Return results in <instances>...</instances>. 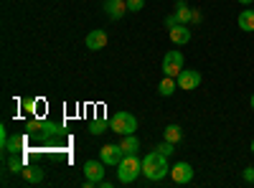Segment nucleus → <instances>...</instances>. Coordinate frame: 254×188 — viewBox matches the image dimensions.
Masks as SVG:
<instances>
[{"instance_id":"obj_21","label":"nucleus","mask_w":254,"mask_h":188,"mask_svg":"<svg viewBox=\"0 0 254 188\" xmlns=\"http://www.w3.org/2000/svg\"><path fill=\"white\" fill-rule=\"evenodd\" d=\"M158 150H160L163 155H168V158H171V155L176 153V142H168V140H163V142L158 145Z\"/></svg>"},{"instance_id":"obj_17","label":"nucleus","mask_w":254,"mask_h":188,"mask_svg":"<svg viewBox=\"0 0 254 188\" xmlns=\"http://www.w3.org/2000/svg\"><path fill=\"white\" fill-rule=\"evenodd\" d=\"M163 140H168V142H181L183 140V130L178 127V125H168V127L163 130Z\"/></svg>"},{"instance_id":"obj_19","label":"nucleus","mask_w":254,"mask_h":188,"mask_svg":"<svg viewBox=\"0 0 254 188\" xmlns=\"http://www.w3.org/2000/svg\"><path fill=\"white\" fill-rule=\"evenodd\" d=\"M23 168H26V163L20 160V158H18L15 153H10V158H8V171H10V173H18V176H20V173H23Z\"/></svg>"},{"instance_id":"obj_10","label":"nucleus","mask_w":254,"mask_h":188,"mask_svg":"<svg viewBox=\"0 0 254 188\" xmlns=\"http://www.w3.org/2000/svg\"><path fill=\"white\" fill-rule=\"evenodd\" d=\"M84 176L92 178V181H104V163L102 160H87L84 163Z\"/></svg>"},{"instance_id":"obj_18","label":"nucleus","mask_w":254,"mask_h":188,"mask_svg":"<svg viewBox=\"0 0 254 188\" xmlns=\"http://www.w3.org/2000/svg\"><path fill=\"white\" fill-rule=\"evenodd\" d=\"M20 176L26 178V183H41V181H44V171H41V168H33V165H26Z\"/></svg>"},{"instance_id":"obj_24","label":"nucleus","mask_w":254,"mask_h":188,"mask_svg":"<svg viewBox=\"0 0 254 188\" xmlns=\"http://www.w3.org/2000/svg\"><path fill=\"white\" fill-rule=\"evenodd\" d=\"M201 20H203L201 10H196V8H193V13H190V26H196V23H201Z\"/></svg>"},{"instance_id":"obj_2","label":"nucleus","mask_w":254,"mask_h":188,"mask_svg":"<svg viewBox=\"0 0 254 188\" xmlns=\"http://www.w3.org/2000/svg\"><path fill=\"white\" fill-rule=\"evenodd\" d=\"M142 173V160L137 155H125L117 165V181L130 186L132 181H137V176Z\"/></svg>"},{"instance_id":"obj_13","label":"nucleus","mask_w":254,"mask_h":188,"mask_svg":"<svg viewBox=\"0 0 254 188\" xmlns=\"http://www.w3.org/2000/svg\"><path fill=\"white\" fill-rule=\"evenodd\" d=\"M190 13H193V8H188L186 0H178L176 3V15H178L181 26H190Z\"/></svg>"},{"instance_id":"obj_6","label":"nucleus","mask_w":254,"mask_h":188,"mask_svg":"<svg viewBox=\"0 0 254 188\" xmlns=\"http://www.w3.org/2000/svg\"><path fill=\"white\" fill-rule=\"evenodd\" d=\"M122 158H125V153H122L120 145H104V148L99 150V160L104 165H115V168H117Z\"/></svg>"},{"instance_id":"obj_20","label":"nucleus","mask_w":254,"mask_h":188,"mask_svg":"<svg viewBox=\"0 0 254 188\" xmlns=\"http://www.w3.org/2000/svg\"><path fill=\"white\" fill-rule=\"evenodd\" d=\"M104 130H107V122H104V120H94V122L89 125V132H92V135H102Z\"/></svg>"},{"instance_id":"obj_25","label":"nucleus","mask_w":254,"mask_h":188,"mask_svg":"<svg viewBox=\"0 0 254 188\" xmlns=\"http://www.w3.org/2000/svg\"><path fill=\"white\" fill-rule=\"evenodd\" d=\"M244 181L247 183H254V168H244Z\"/></svg>"},{"instance_id":"obj_4","label":"nucleus","mask_w":254,"mask_h":188,"mask_svg":"<svg viewBox=\"0 0 254 188\" xmlns=\"http://www.w3.org/2000/svg\"><path fill=\"white\" fill-rule=\"evenodd\" d=\"M163 74L165 76H173V79H178V74L183 71V54L181 51H168L165 56H163Z\"/></svg>"},{"instance_id":"obj_14","label":"nucleus","mask_w":254,"mask_h":188,"mask_svg":"<svg viewBox=\"0 0 254 188\" xmlns=\"http://www.w3.org/2000/svg\"><path fill=\"white\" fill-rule=\"evenodd\" d=\"M120 148H122L125 155H135V153L140 150V140L135 137V132H132V135H125V140L120 142Z\"/></svg>"},{"instance_id":"obj_15","label":"nucleus","mask_w":254,"mask_h":188,"mask_svg":"<svg viewBox=\"0 0 254 188\" xmlns=\"http://www.w3.org/2000/svg\"><path fill=\"white\" fill-rule=\"evenodd\" d=\"M239 28L247 31V33L254 31V8H244V10L239 13Z\"/></svg>"},{"instance_id":"obj_29","label":"nucleus","mask_w":254,"mask_h":188,"mask_svg":"<svg viewBox=\"0 0 254 188\" xmlns=\"http://www.w3.org/2000/svg\"><path fill=\"white\" fill-rule=\"evenodd\" d=\"M252 5H254V3H252Z\"/></svg>"},{"instance_id":"obj_28","label":"nucleus","mask_w":254,"mask_h":188,"mask_svg":"<svg viewBox=\"0 0 254 188\" xmlns=\"http://www.w3.org/2000/svg\"><path fill=\"white\" fill-rule=\"evenodd\" d=\"M252 153H254V140H252Z\"/></svg>"},{"instance_id":"obj_23","label":"nucleus","mask_w":254,"mask_h":188,"mask_svg":"<svg viewBox=\"0 0 254 188\" xmlns=\"http://www.w3.org/2000/svg\"><path fill=\"white\" fill-rule=\"evenodd\" d=\"M165 26H168V28H176V26H181V23H178V15H176V13H171V15L165 18Z\"/></svg>"},{"instance_id":"obj_1","label":"nucleus","mask_w":254,"mask_h":188,"mask_svg":"<svg viewBox=\"0 0 254 188\" xmlns=\"http://www.w3.org/2000/svg\"><path fill=\"white\" fill-rule=\"evenodd\" d=\"M142 176L147 181H163L165 176H171V165H168V155H163L158 148L153 153H147L142 158Z\"/></svg>"},{"instance_id":"obj_11","label":"nucleus","mask_w":254,"mask_h":188,"mask_svg":"<svg viewBox=\"0 0 254 188\" xmlns=\"http://www.w3.org/2000/svg\"><path fill=\"white\" fill-rule=\"evenodd\" d=\"M168 36H171V41L176 46H183L190 41V28L188 26H176V28H168Z\"/></svg>"},{"instance_id":"obj_27","label":"nucleus","mask_w":254,"mask_h":188,"mask_svg":"<svg viewBox=\"0 0 254 188\" xmlns=\"http://www.w3.org/2000/svg\"><path fill=\"white\" fill-rule=\"evenodd\" d=\"M249 104H252V110H254V94H252V97H249Z\"/></svg>"},{"instance_id":"obj_3","label":"nucleus","mask_w":254,"mask_h":188,"mask_svg":"<svg viewBox=\"0 0 254 188\" xmlns=\"http://www.w3.org/2000/svg\"><path fill=\"white\" fill-rule=\"evenodd\" d=\"M110 127H112V132H117V135L125 137V135H132L137 130V120H135L132 112H117L110 120Z\"/></svg>"},{"instance_id":"obj_5","label":"nucleus","mask_w":254,"mask_h":188,"mask_svg":"<svg viewBox=\"0 0 254 188\" xmlns=\"http://www.w3.org/2000/svg\"><path fill=\"white\" fill-rule=\"evenodd\" d=\"M198 84H201V74H198L196 69H183V71L178 74V87H181V89L193 92V89H198Z\"/></svg>"},{"instance_id":"obj_8","label":"nucleus","mask_w":254,"mask_h":188,"mask_svg":"<svg viewBox=\"0 0 254 188\" xmlns=\"http://www.w3.org/2000/svg\"><path fill=\"white\" fill-rule=\"evenodd\" d=\"M104 13H107V18H112V20H120L125 13H130L127 10V0H104Z\"/></svg>"},{"instance_id":"obj_7","label":"nucleus","mask_w":254,"mask_h":188,"mask_svg":"<svg viewBox=\"0 0 254 188\" xmlns=\"http://www.w3.org/2000/svg\"><path fill=\"white\" fill-rule=\"evenodd\" d=\"M171 178L183 186V183H190L193 181V168H190V163H176L173 168H171Z\"/></svg>"},{"instance_id":"obj_16","label":"nucleus","mask_w":254,"mask_h":188,"mask_svg":"<svg viewBox=\"0 0 254 188\" xmlns=\"http://www.w3.org/2000/svg\"><path fill=\"white\" fill-rule=\"evenodd\" d=\"M23 148H26V137H23V135H10L3 150H5L8 155H10V153H20Z\"/></svg>"},{"instance_id":"obj_26","label":"nucleus","mask_w":254,"mask_h":188,"mask_svg":"<svg viewBox=\"0 0 254 188\" xmlns=\"http://www.w3.org/2000/svg\"><path fill=\"white\" fill-rule=\"evenodd\" d=\"M239 3H242V5H252V3H254V0H239Z\"/></svg>"},{"instance_id":"obj_22","label":"nucleus","mask_w":254,"mask_h":188,"mask_svg":"<svg viewBox=\"0 0 254 188\" xmlns=\"http://www.w3.org/2000/svg\"><path fill=\"white\" fill-rule=\"evenodd\" d=\"M142 5H145V0H127V10H130V13L142 10Z\"/></svg>"},{"instance_id":"obj_9","label":"nucleus","mask_w":254,"mask_h":188,"mask_svg":"<svg viewBox=\"0 0 254 188\" xmlns=\"http://www.w3.org/2000/svg\"><path fill=\"white\" fill-rule=\"evenodd\" d=\"M107 33H104L102 28H94L92 33H87V49L92 51H102V49H107Z\"/></svg>"},{"instance_id":"obj_12","label":"nucleus","mask_w":254,"mask_h":188,"mask_svg":"<svg viewBox=\"0 0 254 188\" xmlns=\"http://www.w3.org/2000/svg\"><path fill=\"white\" fill-rule=\"evenodd\" d=\"M176 89H178V79H173V76H165V74H163L160 84H158V94H160V97H171Z\"/></svg>"}]
</instances>
